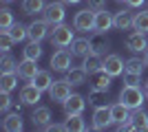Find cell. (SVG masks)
Returning <instances> with one entry per match:
<instances>
[{
  "mask_svg": "<svg viewBox=\"0 0 148 132\" xmlns=\"http://www.w3.org/2000/svg\"><path fill=\"white\" fill-rule=\"evenodd\" d=\"M111 79L113 77L108 75L104 68H99V70H95V73L88 75V84H91L93 88H102V90H108V88H111Z\"/></svg>",
  "mask_w": 148,
  "mask_h": 132,
  "instance_id": "cell-15",
  "label": "cell"
},
{
  "mask_svg": "<svg viewBox=\"0 0 148 132\" xmlns=\"http://www.w3.org/2000/svg\"><path fill=\"white\" fill-rule=\"evenodd\" d=\"M73 53L69 49H58L53 55H51V68L58 70V73H66L71 68V62H73Z\"/></svg>",
  "mask_w": 148,
  "mask_h": 132,
  "instance_id": "cell-5",
  "label": "cell"
},
{
  "mask_svg": "<svg viewBox=\"0 0 148 132\" xmlns=\"http://www.w3.org/2000/svg\"><path fill=\"white\" fill-rule=\"evenodd\" d=\"M144 68H148V66H146V62H144L142 57H128V60H126V70H128V73H139V75H142Z\"/></svg>",
  "mask_w": 148,
  "mask_h": 132,
  "instance_id": "cell-32",
  "label": "cell"
},
{
  "mask_svg": "<svg viewBox=\"0 0 148 132\" xmlns=\"http://www.w3.org/2000/svg\"><path fill=\"white\" fill-rule=\"evenodd\" d=\"M95 16H97V11L91 7L77 11L73 18V29L75 31H95Z\"/></svg>",
  "mask_w": 148,
  "mask_h": 132,
  "instance_id": "cell-3",
  "label": "cell"
},
{
  "mask_svg": "<svg viewBox=\"0 0 148 132\" xmlns=\"http://www.w3.org/2000/svg\"><path fill=\"white\" fill-rule=\"evenodd\" d=\"M88 7L99 11V9H106V0H88Z\"/></svg>",
  "mask_w": 148,
  "mask_h": 132,
  "instance_id": "cell-40",
  "label": "cell"
},
{
  "mask_svg": "<svg viewBox=\"0 0 148 132\" xmlns=\"http://www.w3.org/2000/svg\"><path fill=\"white\" fill-rule=\"evenodd\" d=\"M86 79H88V73L84 70V66H80V68H69L66 70V82L73 84V86H82Z\"/></svg>",
  "mask_w": 148,
  "mask_h": 132,
  "instance_id": "cell-22",
  "label": "cell"
},
{
  "mask_svg": "<svg viewBox=\"0 0 148 132\" xmlns=\"http://www.w3.org/2000/svg\"><path fill=\"white\" fill-rule=\"evenodd\" d=\"M102 68L108 73L111 77H119L124 75V70H126V62H124L119 55H104V62H102Z\"/></svg>",
  "mask_w": 148,
  "mask_h": 132,
  "instance_id": "cell-8",
  "label": "cell"
},
{
  "mask_svg": "<svg viewBox=\"0 0 148 132\" xmlns=\"http://www.w3.org/2000/svg\"><path fill=\"white\" fill-rule=\"evenodd\" d=\"M144 90H146V95H148V79H146V84H144Z\"/></svg>",
  "mask_w": 148,
  "mask_h": 132,
  "instance_id": "cell-45",
  "label": "cell"
},
{
  "mask_svg": "<svg viewBox=\"0 0 148 132\" xmlns=\"http://www.w3.org/2000/svg\"><path fill=\"white\" fill-rule=\"evenodd\" d=\"M44 130H49V132H64V130H66V123H53V121H51Z\"/></svg>",
  "mask_w": 148,
  "mask_h": 132,
  "instance_id": "cell-39",
  "label": "cell"
},
{
  "mask_svg": "<svg viewBox=\"0 0 148 132\" xmlns=\"http://www.w3.org/2000/svg\"><path fill=\"white\" fill-rule=\"evenodd\" d=\"M126 49H128L130 53H144V51L148 49L146 33H142V31H133L128 38H126Z\"/></svg>",
  "mask_w": 148,
  "mask_h": 132,
  "instance_id": "cell-10",
  "label": "cell"
},
{
  "mask_svg": "<svg viewBox=\"0 0 148 132\" xmlns=\"http://www.w3.org/2000/svg\"><path fill=\"white\" fill-rule=\"evenodd\" d=\"M130 108H126L119 101V104H113L111 106V117H113V123H124V121H128L130 119Z\"/></svg>",
  "mask_w": 148,
  "mask_h": 132,
  "instance_id": "cell-21",
  "label": "cell"
},
{
  "mask_svg": "<svg viewBox=\"0 0 148 132\" xmlns=\"http://www.w3.org/2000/svg\"><path fill=\"white\" fill-rule=\"evenodd\" d=\"M119 2H124V0H119Z\"/></svg>",
  "mask_w": 148,
  "mask_h": 132,
  "instance_id": "cell-47",
  "label": "cell"
},
{
  "mask_svg": "<svg viewBox=\"0 0 148 132\" xmlns=\"http://www.w3.org/2000/svg\"><path fill=\"white\" fill-rule=\"evenodd\" d=\"M31 121H33V126L40 128V130H44V128L51 123V110L47 106H40L33 110V114H31Z\"/></svg>",
  "mask_w": 148,
  "mask_h": 132,
  "instance_id": "cell-16",
  "label": "cell"
},
{
  "mask_svg": "<svg viewBox=\"0 0 148 132\" xmlns=\"http://www.w3.org/2000/svg\"><path fill=\"white\" fill-rule=\"evenodd\" d=\"M124 2H126V5H128L130 9H139V7H142L144 2H146V0H124Z\"/></svg>",
  "mask_w": 148,
  "mask_h": 132,
  "instance_id": "cell-41",
  "label": "cell"
},
{
  "mask_svg": "<svg viewBox=\"0 0 148 132\" xmlns=\"http://www.w3.org/2000/svg\"><path fill=\"white\" fill-rule=\"evenodd\" d=\"M133 29L135 31H142V33H148V9L146 11H139L135 13V18H133Z\"/></svg>",
  "mask_w": 148,
  "mask_h": 132,
  "instance_id": "cell-30",
  "label": "cell"
},
{
  "mask_svg": "<svg viewBox=\"0 0 148 132\" xmlns=\"http://www.w3.org/2000/svg\"><path fill=\"white\" fill-rule=\"evenodd\" d=\"M47 2L44 0H22V11L27 16H36V13H42Z\"/></svg>",
  "mask_w": 148,
  "mask_h": 132,
  "instance_id": "cell-27",
  "label": "cell"
},
{
  "mask_svg": "<svg viewBox=\"0 0 148 132\" xmlns=\"http://www.w3.org/2000/svg\"><path fill=\"white\" fill-rule=\"evenodd\" d=\"M9 108H11V97L9 93L0 90V112H9Z\"/></svg>",
  "mask_w": 148,
  "mask_h": 132,
  "instance_id": "cell-38",
  "label": "cell"
},
{
  "mask_svg": "<svg viewBox=\"0 0 148 132\" xmlns=\"http://www.w3.org/2000/svg\"><path fill=\"white\" fill-rule=\"evenodd\" d=\"M108 90H102V88H91L88 90V104L91 106H108Z\"/></svg>",
  "mask_w": 148,
  "mask_h": 132,
  "instance_id": "cell-23",
  "label": "cell"
},
{
  "mask_svg": "<svg viewBox=\"0 0 148 132\" xmlns=\"http://www.w3.org/2000/svg\"><path fill=\"white\" fill-rule=\"evenodd\" d=\"M62 106H64V114H66V117H71V114H82V110H84V106H86V99H84L82 95L73 93Z\"/></svg>",
  "mask_w": 148,
  "mask_h": 132,
  "instance_id": "cell-12",
  "label": "cell"
},
{
  "mask_svg": "<svg viewBox=\"0 0 148 132\" xmlns=\"http://www.w3.org/2000/svg\"><path fill=\"white\" fill-rule=\"evenodd\" d=\"M49 22L47 20H33L31 24H27V38L31 40V42H42L47 35H49Z\"/></svg>",
  "mask_w": 148,
  "mask_h": 132,
  "instance_id": "cell-7",
  "label": "cell"
},
{
  "mask_svg": "<svg viewBox=\"0 0 148 132\" xmlns=\"http://www.w3.org/2000/svg\"><path fill=\"white\" fill-rule=\"evenodd\" d=\"M31 84H33V86H38L40 90H49L51 84H53V79H51V73H49V70H38V75L31 79Z\"/></svg>",
  "mask_w": 148,
  "mask_h": 132,
  "instance_id": "cell-28",
  "label": "cell"
},
{
  "mask_svg": "<svg viewBox=\"0 0 148 132\" xmlns=\"http://www.w3.org/2000/svg\"><path fill=\"white\" fill-rule=\"evenodd\" d=\"M13 44H16V40L11 38V33L7 31V29H2L0 31V49H2V53H9Z\"/></svg>",
  "mask_w": 148,
  "mask_h": 132,
  "instance_id": "cell-34",
  "label": "cell"
},
{
  "mask_svg": "<svg viewBox=\"0 0 148 132\" xmlns=\"http://www.w3.org/2000/svg\"><path fill=\"white\" fill-rule=\"evenodd\" d=\"M124 84L139 86V84H142V75H139V73H128V70H124Z\"/></svg>",
  "mask_w": 148,
  "mask_h": 132,
  "instance_id": "cell-37",
  "label": "cell"
},
{
  "mask_svg": "<svg viewBox=\"0 0 148 132\" xmlns=\"http://www.w3.org/2000/svg\"><path fill=\"white\" fill-rule=\"evenodd\" d=\"M91 53H95V55H108V49H111V42L106 40V33H99V31H95L91 35Z\"/></svg>",
  "mask_w": 148,
  "mask_h": 132,
  "instance_id": "cell-11",
  "label": "cell"
},
{
  "mask_svg": "<svg viewBox=\"0 0 148 132\" xmlns=\"http://www.w3.org/2000/svg\"><path fill=\"white\" fill-rule=\"evenodd\" d=\"M5 2H11V0H5Z\"/></svg>",
  "mask_w": 148,
  "mask_h": 132,
  "instance_id": "cell-46",
  "label": "cell"
},
{
  "mask_svg": "<svg viewBox=\"0 0 148 132\" xmlns=\"http://www.w3.org/2000/svg\"><path fill=\"white\" fill-rule=\"evenodd\" d=\"M42 93H44V90H40L38 86L27 84V86L20 88V99L25 101V106H36L38 101L42 99Z\"/></svg>",
  "mask_w": 148,
  "mask_h": 132,
  "instance_id": "cell-13",
  "label": "cell"
},
{
  "mask_svg": "<svg viewBox=\"0 0 148 132\" xmlns=\"http://www.w3.org/2000/svg\"><path fill=\"white\" fill-rule=\"evenodd\" d=\"M22 106H25V101H22V99H20V101H13V104H11L13 112H20V110H22Z\"/></svg>",
  "mask_w": 148,
  "mask_h": 132,
  "instance_id": "cell-42",
  "label": "cell"
},
{
  "mask_svg": "<svg viewBox=\"0 0 148 132\" xmlns=\"http://www.w3.org/2000/svg\"><path fill=\"white\" fill-rule=\"evenodd\" d=\"M111 123H113L111 106H97L95 112H93V128H95V130H106Z\"/></svg>",
  "mask_w": 148,
  "mask_h": 132,
  "instance_id": "cell-9",
  "label": "cell"
},
{
  "mask_svg": "<svg viewBox=\"0 0 148 132\" xmlns=\"http://www.w3.org/2000/svg\"><path fill=\"white\" fill-rule=\"evenodd\" d=\"M144 99H146V90H142V86H130V84H126V86L119 90V101H122L126 108H130V110L142 108Z\"/></svg>",
  "mask_w": 148,
  "mask_h": 132,
  "instance_id": "cell-1",
  "label": "cell"
},
{
  "mask_svg": "<svg viewBox=\"0 0 148 132\" xmlns=\"http://www.w3.org/2000/svg\"><path fill=\"white\" fill-rule=\"evenodd\" d=\"M25 57L27 60H40L42 57V46H40V42H29L25 46Z\"/></svg>",
  "mask_w": 148,
  "mask_h": 132,
  "instance_id": "cell-33",
  "label": "cell"
},
{
  "mask_svg": "<svg viewBox=\"0 0 148 132\" xmlns=\"http://www.w3.org/2000/svg\"><path fill=\"white\" fill-rule=\"evenodd\" d=\"M44 20L49 22L51 26H56V24H62L64 22V16H66V11H64V2H49V5L44 7Z\"/></svg>",
  "mask_w": 148,
  "mask_h": 132,
  "instance_id": "cell-6",
  "label": "cell"
},
{
  "mask_svg": "<svg viewBox=\"0 0 148 132\" xmlns=\"http://www.w3.org/2000/svg\"><path fill=\"white\" fill-rule=\"evenodd\" d=\"M84 62H82V66H84V70H86L88 75L91 73H95V70L102 68V62H104V57L102 55H95V53H88L86 57H82Z\"/></svg>",
  "mask_w": 148,
  "mask_h": 132,
  "instance_id": "cell-24",
  "label": "cell"
},
{
  "mask_svg": "<svg viewBox=\"0 0 148 132\" xmlns=\"http://www.w3.org/2000/svg\"><path fill=\"white\" fill-rule=\"evenodd\" d=\"M0 73H18V62L9 53H5L0 60Z\"/></svg>",
  "mask_w": 148,
  "mask_h": 132,
  "instance_id": "cell-31",
  "label": "cell"
},
{
  "mask_svg": "<svg viewBox=\"0 0 148 132\" xmlns=\"http://www.w3.org/2000/svg\"><path fill=\"white\" fill-rule=\"evenodd\" d=\"M62 2H64V5H77L80 0H62Z\"/></svg>",
  "mask_w": 148,
  "mask_h": 132,
  "instance_id": "cell-43",
  "label": "cell"
},
{
  "mask_svg": "<svg viewBox=\"0 0 148 132\" xmlns=\"http://www.w3.org/2000/svg\"><path fill=\"white\" fill-rule=\"evenodd\" d=\"M133 18H135V13H130L128 9L117 11V13H115V29H119V31H128L130 26H133Z\"/></svg>",
  "mask_w": 148,
  "mask_h": 132,
  "instance_id": "cell-19",
  "label": "cell"
},
{
  "mask_svg": "<svg viewBox=\"0 0 148 132\" xmlns=\"http://www.w3.org/2000/svg\"><path fill=\"white\" fill-rule=\"evenodd\" d=\"M111 26H115V16H113V13H108L106 9H99L97 16H95V31L106 33Z\"/></svg>",
  "mask_w": 148,
  "mask_h": 132,
  "instance_id": "cell-14",
  "label": "cell"
},
{
  "mask_svg": "<svg viewBox=\"0 0 148 132\" xmlns=\"http://www.w3.org/2000/svg\"><path fill=\"white\" fill-rule=\"evenodd\" d=\"M16 24L13 22V13H11V9H0V29H11V26Z\"/></svg>",
  "mask_w": 148,
  "mask_h": 132,
  "instance_id": "cell-35",
  "label": "cell"
},
{
  "mask_svg": "<svg viewBox=\"0 0 148 132\" xmlns=\"http://www.w3.org/2000/svg\"><path fill=\"white\" fill-rule=\"evenodd\" d=\"M144 62H146V66H148V49L144 51Z\"/></svg>",
  "mask_w": 148,
  "mask_h": 132,
  "instance_id": "cell-44",
  "label": "cell"
},
{
  "mask_svg": "<svg viewBox=\"0 0 148 132\" xmlns=\"http://www.w3.org/2000/svg\"><path fill=\"white\" fill-rule=\"evenodd\" d=\"M18 73H2L0 75V90H5V93H11L13 88L18 86Z\"/></svg>",
  "mask_w": 148,
  "mask_h": 132,
  "instance_id": "cell-26",
  "label": "cell"
},
{
  "mask_svg": "<svg viewBox=\"0 0 148 132\" xmlns=\"http://www.w3.org/2000/svg\"><path fill=\"white\" fill-rule=\"evenodd\" d=\"M38 70H40V68H38L36 60H27V57H25V60L18 64V75L22 77V79H29V82L38 75Z\"/></svg>",
  "mask_w": 148,
  "mask_h": 132,
  "instance_id": "cell-17",
  "label": "cell"
},
{
  "mask_svg": "<svg viewBox=\"0 0 148 132\" xmlns=\"http://www.w3.org/2000/svg\"><path fill=\"white\" fill-rule=\"evenodd\" d=\"M22 128H25V123L20 119V112H11V114L5 112V119H2V130L5 132H22Z\"/></svg>",
  "mask_w": 148,
  "mask_h": 132,
  "instance_id": "cell-18",
  "label": "cell"
},
{
  "mask_svg": "<svg viewBox=\"0 0 148 132\" xmlns=\"http://www.w3.org/2000/svg\"><path fill=\"white\" fill-rule=\"evenodd\" d=\"M71 86L73 84H69L66 82V77L64 79H53V84H51V88H49V97H51V101H58V104H64V101L71 97Z\"/></svg>",
  "mask_w": 148,
  "mask_h": 132,
  "instance_id": "cell-4",
  "label": "cell"
},
{
  "mask_svg": "<svg viewBox=\"0 0 148 132\" xmlns=\"http://www.w3.org/2000/svg\"><path fill=\"white\" fill-rule=\"evenodd\" d=\"M71 53L75 57H86L91 53V40L88 38H75L71 44Z\"/></svg>",
  "mask_w": 148,
  "mask_h": 132,
  "instance_id": "cell-20",
  "label": "cell"
},
{
  "mask_svg": "<svg viewBox=\"0 0 148 132\" xmlns=\"http://www.w3.org/2000/svg\"><path fill=\"white\" fill-rule=\"evenodd\" d=\"M49 40H51V44H53L56 49H66V46H71V44H73L75 31L71 29V26H66L64 22H62V24H56V26H53V31H51Z\"/></svg>",
  "mask_w": 148,
  "mask_h": 132,
  "instance_id": "cell-2",
  "label": "cell"
},
{
  "mask_svg": "<svg viewBox=\"0 0 148 132\" xmlns=\"http://www.w3.org/2000/svg\"><path fill=\"white\" fill-rule=\"evenodd\" d=\"M7 31L11 33V38L16 40V42H22V40L27 38V26L20 24V22H16V24H13L11 29H7Z\"/></svg>",
  "mask_w": 148,
  "mask_h": 132,
  "instance_id": "cell-36",
  "label": "cell"
},
{
  "mask_svg": "<svg viewBox=\"0 0 148 132\" xmlns=\"http://www.w3.org/2000/svg\"><path fill=\"white\" fill-rule=\"evenodd\" d=\"M66 132H84L86 130V123H84V117L82 114H71L66 117Z\"/></svg>",
  "mask_w": 148,
  "mask_h": 132,
  "instance_id": "cell-25",
  "label": "cell"
},
{
  "mask_svg": "<svg viewBox=\"0 0 148 132\" xmlns=\"http://www.w3.org/2000/svg\"><path fill=\"white\" fill-rule=\"evenodd\" d=\"M130 121H133L135 130H148V114L144 112L142 108H137L135 112L130 114Z\"/></svg>",
  "mask_w": 148,
  "mask_h": 132,
  "instance_id": "cell-29",
  "label": "cell"
}]
</instances>
